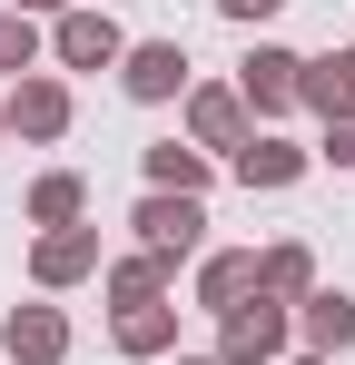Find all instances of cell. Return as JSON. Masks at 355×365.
<instances>
[{"label":"cell","mask_w":355,"mask_h":365,"mask_svg":"<svg viewBox=\"0 0 355 365\" xmlns=\"http://www.w3.org/2000/svg\"><path fill=\"white\" fill-rule=\"evenodd\" d=\"M10 346L20 356H59V316H10Z\"/></svg>","instance_id":"8992f818"},{"label":"cell","mask_w":355,"mask_h":365,"mask_svg":"<svg viewBox=\"0 0 355 365\" xmlns=\"http://www.w3.org/2000/svg\"><path fill=\"white\" fill-rule=\"evenodd\" d=\"M30 60V30H20V20H0V69H20Z\"/></svg>","instance_id":"8fae6325"},{"label":"cell","mask_w":355,"mask_h":365,"mask_svg":"<svg viewBox=\"0 0 355 365\" xmlns=\"http://www.w3.org/2000/svg\"><path fill=\"white\" fill-rule=\"evenodd\" d=\"M138 227H148V247H187V237H197V207H187V197H178V207L158 197V207H148Z\"/></svg>","instance_id":"7a4b0ae2"},{"label":"cell","mask_w":355,"mask_h":365,"mask_svg":"<svg viewBox=\"0 0 355 365\" xmlns=\"http://www.w3.org/2000/svg\"><path fill=\"white\" fill-rule=\"evenodd\" d=\"M59 50H69L79 69H99V60L118 50V40H109V20H69V30H59Z\"/></svg>","instance_id":"277c9868"},{"label":"cell","mask_w":355,"mask_h":365,"mask_svg":"<svg viewBox=\"0 0 355 365\" xmlns=\"http://www.w3.org/2000/svg\"><path fill=\"white\" fill-rule=\"evenodd\" d=\"M237 168H247V178H296V148H247Z\"/></svg>","instance_id":"ba28073f"},{"label":"cell","mask_w":355,"mask_h":365,"mask_svg":"<svg viewBox=\"0 0 355 365\" xmlns=\"http://www.w3.org/2000/svg\"><path fill=\"white\" fill-rule=\"evenodd\" d=\"M227 10H237V20H257V10H277V0H227Z\"/></svg>","instance_id":"7c38bea8"},{"label":"cell","mask_w":355,"mask_h":365,"mask_svg":"<svg viewBox=\"0 0 355 365\" xmlns=\"http://www.w3.org/2000/svg\"><path fill=\"white\" fill-rule=\"evenodd\" d=\"M316 336H326V346H346V336H355V316H346V297H326V306H316Z\"/></svg>","instance_id":"30bf717a"},{"label":"cell","mask_w":355,"mask_h":365,"mask_svg":"<svg viewBox=\"0 0 355 365\" xmlns=\"http://www.w3.org/2000/svg\"><path fill=\"white\" fill-rule=\"evenodd\" d=\"M267 346H277V316H267V306H257V316H237V326H227V356H267Z\"/></svg>","instance_id":"5b68a950"},{"label":"cell","mask_w":355,"mask_h":365,"mask_svg":"<svg viewBox=\"0 0 355 365\" xmlns=\"http://www.w3.org/2000/svg\"><path fill=\"white\" fill-rule=\"evenodd\" d=\"M296 89H306V79H296L287 50H257V60H247V99H267V109H277V99H296Z\"/></svg>","instance_id":"6da1fadb"},{"label":"cell","mask_w":355,"mask_h":365,"mask_svg":"<svg viewBox=\"0 0 355 365\" xmlns=\"http://www.w3.org/2000/svg\"><path fill=\"white\" fill-rule=\"evenodd\" d=\"M20 128H59V89H20Z\"/></svg>","instance_id":"9c48e42d"},{"label":"cell","mask_w":355,"mask_h":365,"mask_svg":"<svg viewBox=\"0 0 355 365\" xmlns=\"http://www.w3.org/2000/svg\"><path fill=\"white\" fill-rule=\"evenodd\" d=\"M128 89H138V99H168L178 89V50H138V60H128Z\"/></svg>","instance_id":"3957f363"},{"label":"cell","mask_w":355,"mask_h":365,"mask_svg":"<svg viewBox=\"0 0 355 365\" xmlns=\"http://www.w3.org/2000/svg\"><path fill=\"white\" fill-rule=\"evenodd\" d=\"M306 89H316V99H326V109H346V99H355V60H336V69H316V79H306Z\"/></svg>","instance_id":"52a82bcc"}]
</instances>
